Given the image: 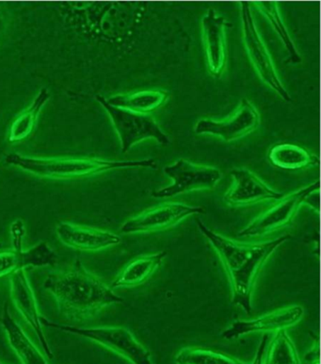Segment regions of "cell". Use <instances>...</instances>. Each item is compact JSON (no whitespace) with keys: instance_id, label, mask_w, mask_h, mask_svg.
<instances>
[{"instance_id":"obj_19","label":"cell","mask_w":321,"mask_h":364,"mask_svg":"<svg viewBox=\"0 0 321 364\" xmlns=\"http://www.w3.org/2000/svg\"><path fill=\"white\" fill-rule=\"evenodd\" d=\"M169 97L170 94L167 91L144 90L105 97V101L109 105L116 108L126 109L136 114H148L163 106Z\"/></svg>"},{"instance_id":"obj_17","label":"cell","mask_w":321,"mask_h":364,"mask_svg":"<svg viewBox=\"0 0 321 364\" xmlns=\"http://www.w3.org/2000/svg\"><path fill=\"white\" fill-rule=\"evenodd\" d=\"M0 326L4 329L9 343L21 360L22 364H48L39 349L31 342L19 323L11 316L8 302L3 306Z\"/></svg>"},{"instance_id":"obj_11","label":"cell","mask_w":321,"mask_h":364,"mask_svg":"<svg viewBox=\"0 0 321 364\" xmlns=\"http://www.w3.org/2000/svg\"><path fill=\"white\" fill-rule=\"evenodd\" d=\"M232 24L210 9L202 20V42L210 73L221 77L227 63V28Z\"/></svg>"},{"instance_id":"obj_3","label":"cell","mask_w":321,"mask_h":364,"mask_svg":"<svg viewBox=\"0 0 321 364\" xmlns=\"http://www.w3.org/2000/svg\"><path fill=\"white\" fill-rule=\"evenodd\" d=\"M11 166L40 178L72 180L123 168L157 169L155 160L111 161L97 158H33L13 153L6 157Z\"/></svg>"},{"instance_id":"obj_10","label":"cell","mask_w":321,"mask_h":364,"mask_svg":"<svg viewBox=\"0 0 321 364\" xmlns=\"http://www.w3.org/2000/svg\"><path fill=\"white\" fill-rule=\"evenodd\" d=\"M260 114L256 107L243 98L239 108L224 120L210 118L199 120L195 132L198 135H214L224 141H234L247 136L260 125Z\"/></svg>"},{"instance_id":"obj_4","label":"cell","mask_w":321,"mask_h":364,"mask_svg":"<svg viewBox=\"0 0 321 364\" xmlns=\"http://www.w3.org/2000/svg\"><path fill=\"white\" fill-rule=\"evenodd\" d=\"M43 326L86 338L104 348L120 355L132 364H154L148 349L144 348L129 329L121 326L84 328L76 326L63 325L40 317Z\"/></svg>"},{"instance_id":"obj_24","label":"cell","mask_w":321,"mask_h":364,"mask_svg":"<svg viewBox=\"0 0 321 364\" xmlns=\"http://www.w3.org/2000/svg\"><path fill=\"white\" fill-rule=\"evenodd\" d=\"M173 360L175 364H249L221 352L202 348L181 349Z\"/></svg>"},{"instance_id":"obj_8","label":"cell","mask_w":321,"mask_h":364,"mask_svg":"<svg viewBox=\"0 0 321 364\" xmlns=\"http://www.w3.org/2000/svg\"><path fill=\"white\" fill-rule=\"evenodd\" d=\"M317 191L319 184L313 183L300 188L288 196H283L279 199L278 203L239 231V236L241 238H260L288 226L299 213L303 205Z\"/></svg>"},{"instance_id":"obj_18","label":"cell","mask_w":321,"mask_h":364,"mask_svg":"<svg viewBox=\"0 0 321 364\" xmlns=\"http://www.w3.org/2000/svg\"><path fill=\"white\" fill-rule=\"evenodd\" d=\"M166 251L138 257L130 262L112 282L111 289L131 288L146 283L160 267Z\"/></svg>"},{"instance_id":"obj_21","label":"cell","mask_w":321,"mask_h":364,"mask_svg":"<svg viewBox=\"0 0 321 364\" xmlns=\"http://www.w3.org/2000/svg\"><path fill=\"white\" fill-rule=\"evenodd\" d=\"M268 160L273 166L283 170L303 169L314 164L313 156L308 150L290 143L278 144L271 147Z\"/></svg>"},{"instance_id":"obj_15","label":"cell","mask_w":321,"mask_h":364,"mask_svg":"<svg viewBox=\"0 0 321 364\" xmlns=\"http://www.w3.org/2000/svg\"><path fill=\"white\" fill-rule=\"evenodd\" d=\"M56 234L62 244L80 251H99L121 244L117 234L68 222L58 224Z\"/></svg>"},{"instance_id":"obj_16","label":"cell","mask_w":321,"mask_h":364,"mask_svg":"<svg viewBox=\"0 0 321 364\" xmlns=\"http://www.w3.org/2000/svg\"><path fill=\"white\" fill-rule=\"evenodd\" d=\"M58 261L57 254L46 242H40L28 250L0 251V279L26 268L52 267Z\"/></svg>"},{"instance_id":"obj_23","label":"cell","mask_w":321,"mask_h":364,"mask_svg":"<svg viewBox=\"0 0 321 364\" xmlns=\"http://www.w3.org/2000/svg\"><path fill=\"white\" fill-rule=\"evenodd\" d=\"M254 5L256 6L257 10L264 14L266 18L271 23V27L278 34L283 46L288 52L289 56H290L292 62L295 63H300L302 60L300 59V55L299 51L297 50L296 46H295L288 28L283 24L278 4L276 2H256Z\"/></svg>"},{"instance_id":"obj_20","label":"cell","mask_w":321,"mask_h":364,"mask_svg":"<svg viewBox=\"0 0 321 364\" xmlns=\"http://www.w3.org/2000/svg\"><path fill=\"white\" fill-rule=\"evenodd\" d=\"M51 94L48 88L40 89L31 105L22 114H20L11 124L10 135H9V141L11 143L24 140L33 132L37 120H38L40 112L43 106L48 103Z\"/></svg>"},{"instance_id":"obj_25","label":"cell","mask_w":321,"mask_h":364,"mask_svg":"<svg viewBox=\"0 0 321 364\" xmlns=\"http://www.w3.org/2000/svg\"><path fill=\"white\" fill-rule=\"evenodd\" d=\"M10 232L13 240V250H23L25 238V224L21 219H17L11 225Z\"/></svg>"},{"instance_id":"obj_26","label":"cell","mask_w":321,"mask_h":364,"mask_svg":"<svg viewBox=\"0 0 321 364\" xmlns=\"http://www.w3.org/2000/svg\"><path fill=\"white\" fill-rule=\"evenodd\" d=\"M268 336L265 335L259 343V348H257L256 357L251 364H264V356L266 353V348H267Z\"/></svg>"},{"instance_id":"obj_6","label":"cell","mask_w":321,"mask_h":364,"mask_svg":"<svg viewBox=\"0 0 321 364\" xmlns=\"http://www.w3.org/2000/svg\"><path fill=\"white\" fill-rule=\"evenodd\" d=\"M97 100L111 117L115 131L120 138L121 152L126 153L136 144L147 139L157 141L162 146L170 144L168 135L149 114H136L109 105L105 97L101 95H97Z\"/></svg>"},{"instance_id":"obj_12","label":"cell","mask_w":321,"mask_h":364,"mask_svg":"<svg viewBox=\"0 0 321 364\" xmlns=\"http://www.w3.org/2000/svg\"><path fill=\"white\" fill-rule=\"evenodd\" d=\"M303 314L305 311L300 306H288L256 319L236 321L225 329L222 336L225 340H235L251 333L277 332L297 325L302 320Z\"/></svg>"},{"instance_id":"obj_1","label":"cell","mask_w":321,"mask_h":364,"mask_svg":"<svg viewBox=\"0 0 321 364\" xmlns=\"http://www.w3.org/2000/svg\"><path fill=\"white\" fill-rule=\"evenodd\" d=\"M196 223L224 264L229 277L233 304L239 306L248 316H251V296L257 277L271 255L290 236L283 235L259 244H244L217 233L201 219H196Z\"/></svg>"},{"instance_id":"obj_22","label":"cell","mask_w":321,"mask_h":364,"mask_svg":"<svg viewBox=\"0 0 321 364\" xmlns=\"http://www.w3.org/2000/svg\"><path fill=\"white\" fill-rule=\"evenodd\" d=\"M264 364H300L296 346L285 329L276 332L264 356Z\"/></svg>"},{"instance_id":"obj_5","label":"cell","mask_w":321,"mask_h":364,"mask_svg":"<svg viewBox=\"0 0 321 364\" xmlns=\"http://www.w3.org/2000/svg\"><path fill=\"white\" fill-rule=\"evenodd\" d=\"M241 6L243 42L251 65L266 85L277 92L283 101L291 102L290 95L280 80L270 51L257 31L250 3L242 2Z\"/></svg>"},{"instance_id":"obj_29","label":"cell","mask_w":321,"mask_h":364,"mask_svg":"<svg viewBox=\"0 0 321 364\" xmlns=\"http://www.w3.org/2000/svg\"><path fill=\"white\" fill-rule=\"evenodd\" d=\"M0 247H1V245H0Z\"/></svg>"},{"instance_id":"obj_2","label":"cell","mask_w":321,"mask_h":364,"mask_svg":"<svg viewBox=\"0 0 321 364\" xmlns=\"http://www.w3.org/2000/svg\"><path fill=\"white\" fill-rule=\"evenodd\" d=\"M43 289L56 299L60 314L77 322L92 318L108 306L124 304L123 297L89 273L79 259L70 270L49 274Z\"/></svg>"},{"instance_id":"obj_7","label":"cell","mask_w":321,"mask_h":364,"mask_svg":"<svg viewBox=\"0 0 321 364\" xmlns=\"http://www.w3.org/2000/svg\"><path fill=\"white\" fill-rule=\"evenodd\" d=\"M164 172L172 178L173 184L154 191L153 198H170L197 191L212 190L222 177L216 167L201 166L184 159L165 167Z\"/></svg>"},{"instance_id":"obj_9","label":"cell","mask_w":321,"mask_h":364,"mask_svg":"<svg viewBox=\"0 0 321 364\" xmlns=\"http://www.w3.org/2000/svg\"><path fill=\"white\" fill-rule=\"evenodd\" d=\"M205 213V210L202 207L170 202L147 210L124 222L120 231L124 234L157 232L175 227L190 216Z\"/></svg>"},{"instance_id":"obj_14","label":"cell","mask_w":321,"mask_h":364,"mask_svg":"<svg viewBox=\"0 0 321 364\" xmlns=\"http://www.w3.org/2000/svg\"><path fill=\"white\" fill-rule=\"evenodd\" d=\"M11 299L26 322L31 326L39 339L40 346L49 360L53 359V352L43 331L42 322L36 296L24 270L11 274Z\"/></svg>"},{"instance_id":"obj_28","label":"cell","mask_w":321,"mask_h":364,"mask_svg":"<svg viewBox=\"0 0 321 364\" xmlns=\"http://www.w3.org/2000/svg\"><path fill=\"white\" fill-rule=\"evenodd\" d=\"M0 364H3L1 362H0Z\"/></svg>"},{"instance_id":"obj_27","label":"cell","mask_w":321,"mask_h":364,"mask_svg":"<svg viewBox=\"0 0 321 364\" xmlns=\"http://www.w3.org/2000/svg\"><path fill=\"white\" fill-rule=\"evenodd\" d=\"M313 364H315V363H313ZM316 364H319V363H317Z\"/></svg>"},{"instance_id":"obj_13","label":"cell","mask_w":321,"mask_h":364,"mask_svg":"<svg viewBox=\"0 0 321 364\" xmlns=\"http://www.w3.org/2000/svg\"><path fill=\"white\" fill-rule=\"evenodd\" d=\"M230 175L234 183L225 193L224 201L231 206H249L262 201L279 200L283 196L282 193L271 189L250 170L234 169Z\"/></svg>"}]
</instances>
